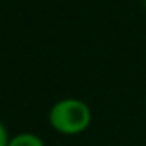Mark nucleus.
<instances>
[{
	"label": "nucleus",
	"mask_w": 146,
	"mask_h": 146,
	"mask_svg": "<svg viewBox=\"0 0 146 146\" xmlns=\"http://www.w3.org/2000/svg\"><path fill=\"white\" fill-rule=\"evenodd\" d=\"M50 125L65 136H74L84 132L91 124L90 107L78 98H64L57 102L48 113Z\"/></svg>",
	"instance_id": "f257e3e1"
},
{
	"label": "nucleus",
	"mask_w": 146,
	"mask_h": 146,
	"mask_svg": "<svg viewBox=\"0 0 146 146\" xmlns=\"http://www.w3.org/2000/svg\"><path fill=\"white\" fill-rule=\"evenodd\" d=\"M9 146H45L43 139L33 132H21L14 137H11Z\"/></svg>",
	"instance_id": "f03ea898"
},
{
	"label": "nucleus",
	"mask_w": 146,
	"mask_h": 146,
	"mask_svg": "<svg viewBox=\"0 0 146 146\" xmlns=\"http://www.w3.org/2000/svg\"><path fill=\"white\" fill-rule=\"evenodd\" d=\"M9 141H11L9 132H7L5 125L0 122V146H9Z\"/></svg>",
	"instance_id": "7ed1b4c3"
}]
</instances>
